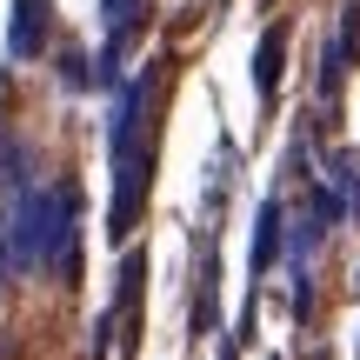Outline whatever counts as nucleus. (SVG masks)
I'll return each mask as SVG.
<instances>
[{
	"mask_svg": "<svg viewBox=\"0 0 360 360\" xmlns=\"http://www.w3.org/2000/svg\"><path fill=\"white\" fill-rule=\"evenodd\" d=\"M274 254H281V200L260 207V227H254V274H267Z\"/></svg>",
	"mask_w": 360,
	"mask_h": 360,
	"instance_id": "obj_6",
	"label": "nucleus"
},
{
	"mask_svg": "<svg viewBox=\"0 0 360 360\" xmlns=\"http://www.w3.org/2000/svg\"><path fill=\"white\" fill-rule=\"evenodd\" d=\"M281 47H287V27H267V34H260V53H254V87H260V101H274V87H281Z\"/></svg>",
	"mask_w": 360,
	"mask_h": 360,
	"instance_id": "obj_5",
	"label": "nucleus"
},
{
	"mask_svg": "<svg viewBox=\"0 0 360 360\" xmlns=\"http://www.w3.org/2000/svg\"><path fill=\"white\" fill-rule=\"evenodd\" d=\"M107 154H114V220L107 227L127 233L147 193V74L127 80L114 101V127H107Z\"/></svg>",
	"mask_w": 360,
	"mask_h": 360,
	"instance_id": "obj_1",
	"label": "nucleus"
},
{
	"mask_svg": "<svg viewBox=\"0 0 360 360\" xmlns=\"http://www.w3.org/2000/svg\"><path fill=\"white\" fill-rule=\"evenodd\" d=\"M40 47H47V0H13L7 53H13V60H40Z\"/></svg>",
	"mask_w": 360,
	"mask_h": 360,
	"instance_id": "obj_3",
	"label": "nucleus"
},
{
	"mask_svg": "<svg viewBox=\"0 0 360 360\" xmlns=\"http://www.w3.org/2000/svg\"><path fill=\"white\" fill-rule=\"evenodd\" d=\"M0 260H7V227H0Z\"/></svg>",
	"mask_w": 360,
	"mask_h": 360,
	"instance_id": "obj_7",
	"label": "nucleus"
},
{
	"mask_svg": "<svg viewBox=\"0 0 360 360\" xmlns=\"http://www.w3.org/2000/svg\"><path fill=\"white\" fill-rule=\"evenodd\" d=\"M101 20H107V53H101V74H114L120 53H127L134 27H141V0H101Z\"/></svg>",
	"mask_w": 360,
	"mask_h": 360,
	"instance_id": "obj_4",
	"label": "nucleus"
},
{
	"mask_svg": "<svg viewBox=\"0 0 360 360\" xmlns=\"http://www.w3.org/2000/svg\"><path fill=\"white\" fill-rule=\"evenodd\" d=\"M74 240V187H34L20 207L7 214V260L13 267H40Z\"/></svg>",
	"mask_w": 360,
	"mask_h": 360,
	"instance_id": "obj_2",
	"label": "nucleus"
}]
</instances>
